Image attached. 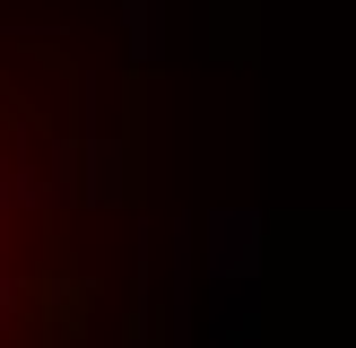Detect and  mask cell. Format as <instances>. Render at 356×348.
Wrapping results in <instances>:
<instances>
[{"instance_id":"1","label":"cell","mask_w":356,"mask_h":348,"mask_svg":"<svg viewBox=\"0 0 356 348\" xmlns=\"http://www.w3.org/2000/svg\"><path fill=\"white\" fill-rule=\"evenodd\" d=\"M0 348H165L139 0H0Z\"/></svg>"}]
</instances>
